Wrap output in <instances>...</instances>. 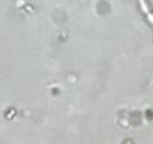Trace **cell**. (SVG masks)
Instances as JSON below:
<instances>
[{"instance_id":"1","label":"cell","mask_w":153,"mask_h":144,"mask_svg":"<svg viewBox=\"0 0 153 144\" xmlns=\"http://www.w3.org/2000/svg\"><path fill=\"white\" fill-rule=\"evenodd\" d=\"M140 6L143 8V11L146 12V15H147L149 21H150V23H152V26H153V11H150V9H149V5H147V3H144V2H140Z\"/></svg>"}]
</instances>
